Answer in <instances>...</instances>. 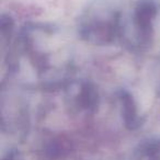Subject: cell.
Instances as JSON below:
<instances>
[{
  "mask_svg": "<svg viewBox=\"0 0 160 160\" xmlns=\"http://www.w3.org/2000/svg\"><path fill=\"white\" fill-rule=\"evenodd\" d=\"M122 33V18L118 11L107 14H92L83 21L79 28L82 40L93 45H108L115 41Z\"/></svg>",
  "mask_w": 160,
  "mask_h": 160,
  "instance_id": "cell-1",
  "label": "cell"
},
{
  "mask_svg": "<svg viewBox=\"0 0 160 160\" xmlns=\"http://www.w3.org/2000/svg\"><path fill=\"white\" fill-rule=\"evenodd\" d=\"M158 13L155 0H138L133 10L132 19L137 35L138 47H148L152 43L153 21Z\"/></svg>",
  "mask_w": 160,
  "mask_h": 160,
  "instance_id": "cell-2",
  "label": "cell"
},
{
  "mask_svg": "<svg viewBox=\"0 0 160 160\" xmlns=\"http://www.w3.org/2000/svg\"><path fill=\"white\" fill-rule=\"evenodd\" d=\"M67 100L71 110L92 114L98 110L100 97L97 87L90 81L72 83L67 89Z\"/></svg>",
  "mask_w": 160,
  "mask_h": 160,
  "instance_id": "cell-3",
  "label": "cell"
},
{
  "mask_svg": "<svg viewBox=\"0 0 160 160\" xmlns=\"http://www.w3.org/2000/svg\"><path fill=\"white\" fill-rule=\"evenodd\" d=\"M118 98L120 101L121 115H122L125 127L132 132L137 131L139 127H142L144 121L138 114L137 104L133 96L126 90H120L118 93Z\"/></svg>",
  "mask_w": 160,
  "mask_h": 160,
  "instance_id": "cell-4",
  "label": "cell"
},
{
  "mask_svg": "<svg viewBox=\"0 0 160 160\" xmlns=\"http://www.w3.org/2000/svg\"><path fill=\"white\" fill-rule=\"evenodd\" d=\"M69 147L67 144L62 140L58 139V138H53L51 139L43 148V152L44 156L47 159L51 160H57L60 158L65 157L68 153Z\"/></svg>",
  "mask_w": 160,
  "mask_h": 160,
  "instance_id": "cell-5",
  "label": "cell"
},
{
  "mask_svg": "<svg viewBox=\"0 0 160 160\" xmlns=\"http://www.w3.org/2000/svg\"><path fill=\"white\" fill-rule=\"evenodd\" d=\"M135 160H160V142H149L142 145Z\"/></svg>",
  "mask_w": 160,
  "mask_h": 160,
  "instance_id": "cell-6",
  "label": "cell"
},
{
  "mask_svg": "<svg viewBox=\"0 0 160 160\" xmlns=\"http://www.w3.org/2000/svg\"><path fill=\"white\" fill-rule=\"evenodd\" d=\"M14 31V20L9 14H1L0 17V38L2 44L9 43Z\"/></svg>",
  "mask_w": 160,
  "mask_h": 160,
  "instance_id": "cell-7",
  "label": "cell"
},
{
  "mask_svg": "<svg viewBox=\"0 0 160 160\" xmlns=\"http://www.w3.org/2000/svg\"><path fill=\"white\" fill-rule=\"evenodd\" d=\"M1 160H17V151L14 149L7 151V152L3 155V157L1 158Z\"/></svg>",
  "mask_w": 160,
  "mask_h": 160,
  "instance_id": "cell-8",
  "label": "cell"
},
{
  "mask_svg": "<svg viewBox=\"0 0 160 160\" xmlns=\"http://www.w3.org/2000/svg\"><path fill=\"white\" fill-rule=\"evenodd\" d=\"M159 96H160V90H159Z\"/></svg>",
  "mask_w": 160,
  "mask_h": 160,
  "instance_id": "cell-9",
  "label": "cell"
}]
</instances>
